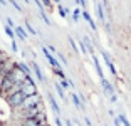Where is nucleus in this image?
<instances>
[{
  "label": "nucleus",
  "instance_id": "1",
  "mask_svg": "<svg viewBox=\"0 0 131 126\" xmlns=\"http://www.w3.org/2000/svg\"><path fill=\"white\" fill-rule=\"evenodd\" d=\"M42 103V98H40V94H32V96H27V98H24V101H22V104H20L19 108H17V113H20V111H25V109H30V108H34V106H37V104H40Z\"/></svg>",
  "mask_w": 131,
  "mask_h": 126
},
{
  "label": "nucleus",
  "instance_id": "2",
  "mask_svg": "<svg viewBox=\"0 0 131 126\" xmlns=\"http://www.w3.org/2000/svg\"><path fill=\"white\" fill-rule=\"evenodd\" d=\"M20 92H22L25 98H27V96H32V94H37V86H35L32 77H27V79L20 84Z\"/></svg>",
  "mask_w": 131,
  "mask_h": 126
},
{
  "label": "nucleus",
  "instance_id": "3",
  "mask_svg": "<svg viewBox=\"0 0 131 126\" xmlns=\"http://www.w3.org/2000/svg\"><path fill=\"white\" fill-rule=\"evenodd\" d=\"M24 98H25V96H24L22 92L19 91V92H14V94L7 96V98H5V101H7V104L12 108V109H17V108H19L20 104H22Z\"/></svg>",
  "mask_w": 131,
  "mask_h": 126
},
{
  "label": "nucleus",
  "instance_id": "4",
  "mask_svg": "<svg viewBox=\"0 0 131 126\" xmlns=\"http://www.w3.org/2000/svg\"><path fill=\"white\" fill-rule=\"evenodd\" d=\"M7 76L10 77V79L14 81L15 84H22L24 81L27 79V76L24 74V71H20V69H19V66H17V62H15V66H14V69H12V71H10V72L7 74Z\"/></svg>",
  "mask_w": 131,
  "mask_h": 126
},
{
  "label": "nucleus",
  "instance_id": "5",
  "mask_svg": "<svg viewBox=\"0 0 131 126\" xmlns=\"http://www.w3.org/2000/svg\"><path fill=\"white\" fill-rule=\"evenodd\" d=\"M42 52H44V56H46V59L49 61V64L52 66L54 69H59V62H57V59H56L54 56H52V54L49 52V50H47V47H44V49H42Z\"/></svg>",
  "mask_w": 131,
  "mask_h": 126
},
{
  "label": "nucleus",
  "instance_id": "6",
  "mask_svg": "<svg viewBox=\"0 0 131 126\" xmlns=\"http://www.w3.org/2000/svg\"><path fill=\"white\" fill-rule=\"evenodd\" d=\"M30 69L34 71V74H35V77H37L40 82H44L46 81V77H44V74H42V69L39 67V64L37 62H30Z\"/></svg>",
  "mask_w": 131,
  "mask_h": 126
},
{
  "label": "nucleus",
  "instance_id": "7",
  "mask_svg": "<svg viewBox=\"0 0 131 126\" xmlns=\"http://www.w3.org/2000/svg\"><path fill=\"white\" fill-rule=\"evenodd\" d=\"M14 34H15V37H19L20 40H27V32H25L24 27L15 25V27H14Z\"/></svg>",
  "mask_w": 131,
  "mask_h": 126
},
{
  "label": "nucleus",
  "instance_id": "8",
  "mask_svg": "<svg viewBox=\"0 0 131 126\" xmlns=\"http://www.w3.org/2000/svg\"><path fill=\"white\" fill-rule=\"evenodd\" d=\"M17 66H19L20 71H24V74H25L27 77H32V69H30V66H27L25 62H17Z\"/></svg>",
  "mask_w": 131,
  "mask_h": 126
},
{
  "label": "nucleus",
  "instance_id": "9",
  "mask_svg": "<svg viewBox=\"0 0 131 126\" xmlns=\"http://www.w3.org/2000/svg\"><path fill=\"white\" fill-rule=\"evenodd\" d=\"M47 98H49L50 108H52V109H54V113H56V114H59V113H61V109H59V104H57V101L54 99V96H52V94H49V96H47Z\"/></svg>",
  "mask_w": 131,
  "mask_h": 126
},
{
  "label": "nucleus",
  "instance_id": "10",
  "mask_svg": "<svg viewBox=\"0 0 131 126\" xmlns=\"http://www.w3.org/2000/svg\"><path fill=\"white\" fill-rule=\"evenodd\" d=\"M101 54H103V57H104V61H106V64H108V67L111 69V72H113V74H116V67L113 66V62H111V57H109V56H108L106 52H101Z\"/></svg>",
  "mask_w": 131,
  "mask_h": 126
},
{
  "label": "nucleus",
  "instance_id": "11",
  "mask_svg": "<svg viewBox=\"0 0 131 126\" xmlns=\"http://www.w3.org/2000/svg\"><path fill=\"white\" fill-rule=\"evenodd\" d=\"M82 17H84V20H86V22H88V24H89V25H91V29H93V30H94V29H96V24H94V20H93V17L89 15L88 12H82Z\"/></svg>",
  "mask_w": 131,
  "mask_h": 126
},
{
  "label": "nucleus",
  "instance_id": "12",
  "mask_svg": "<svg viewBox=\"0 0 131 126\" xmlns=\"http://www.w3.org/2000/svg\"><path fill=\"white\" fill-rule=\"evenodd\" d=\"M4 30H5V34H7L8 37L12 39V40L15 39V34H14V29H10V27H7V25H5V27H4Z\"/></svg>",
  "mask_w": 131,
  "mask_h": 126
},
{
  "label": "nucleus",
  "instance_id": "13",
  "mask_svg": "<svg viewBox=\"0 0 131 126\" xmlns=\"http://www.w3.org/2000/svg\"><path fill=\"white\" fill-rule=\"evenodd\" d=\"M72 103H74V106H76V108H82L81 99H79V96H77V94H72Z\"/></svg>",
  "mask_w": 131,
  "mask_h": 126
},
{
  "label": "nucleus",
  "instance_id": "14",
  "mask_svg": "<svg viewBox=\"0 0 131 126\" xmlns=\"http://www.w3.org/2000/svg\"><path fill=\"white\" fill-rule=\"evenodd\" d=\"M97 15H99V20L104 22V10H103V5L97 4Z\"/></svg>",
  "mask_w": 131,
  "mask_h": 126
},
{
  "label": "nucleus",
  "instance_id": "15",
  "mask_svg": "<svg viewBox=\"0 0 131 126\" xmlns=\"http://www.w3.org/2000/svg\"><path fill=\"white\" fill-rule=\"evenodd\" d=\"M25 29H27V30H29V34H32V35H35V34H37V30H35L34 27L30 25V22H27V20H25Z\"/></svg>",
  "mask_w": 131,
  "mask_h": 126
},
{
  "label": "nucleus",
  "instance_id": "16",
  "mask_svg": "<svg viewBox=\"0 0 131 126\" xmlns=\"http://www.w3.org/2000/svg\"><path fill=\"white\" fill-rule=\"evenodd\" d=\"M56 91H57V94L61 96V99H66V94H64V89L59 86V84H56Z\"/></svg>",
  "mask_w": 131,
  "mask_h": 126
},
{
  "label": "nucleus",
  "instance_id": "17",
  "mask_svg": "<svg viewBox=\"0 0 131 126\" xmlns=\"http://www.w3.org/2000/svg\"><path fill=\"white\" fill-rule=\"evenodd\" d=\"M79 15H81V10H79V8H74V12H72V19H74V22H77V20H79Z\"/></svg>",
  "mask_w": 131,
  "mask_h": 126
},
{
  "label": "nucleus",
  "instance_id": "18",
  "mask_svg": "<svg viewBox=\"0 0 131 126\" xmlns=\"http://www.w3.org/2000/svg\"><path fill=\"white\" fill-rule=\"evenodd\" d=\"M8 2H10V5H12V7H14V8H15L17 12H22V7H20V5L17 4L15 0H8Z\"/></svg>",
  "mask_w": 131,
  "mask_h": 126
},
{
  "label": "nucleus",
  "instance_id": "19",
  "mask_svg": "<svg viewBox=\"0 0 131 126\" xmlns=\"http://www.w3.org/2000/svg\"><path fill=\"white\" fill-rule=\"evenodd\" d=\"M7 59H8V56H7V54H5V52H2V50H0V66L4 64V62L7 61Z\"/></svg>",
  "mask_w": 131,
  "mask_h": 126
},
{
  "label": "nucleus",
  "instance_id": "20",
  "mask_svg": "<svg viewBox=\"0 0 131 126\" xmlns=\"http://www.w3.org/2000/svg\"><path fill=\"white\" fill-rule=\"evenodd\" d=\"M59 86H61L62 89H67V88H69V86H71V82H67V81H66V79H62V81H61V84H59Z\"/></svg>",
  "mask_w": 131,
  "mask_h": 126
},
{
  "label": "nucleus",
  "instance_id": "21",
  "mask_svg": "<svg viewBox=\"0 0 131 126\" xmlns=\"http://www.w3.org/2000/svg\"><path fill=\"white\" fill-rule=\"evenodd\" d=\"M10 47H12V50H14V52H19V46H17V42H15V39H14V40H12Z\"/></svg>",
  "mask_w": 131,
  "mask_h": 126
},
{
  "label": "nucleus",
  "instance_id": "22",
  "mask_svg": "<svg viewBox=\"0 0 131 126\" xmlns=\"http://www.w3.org/2000/svg\"><path fill=\"white\" fill-rule=\"evenodd\" d=\"M7 27H10V29H14V27H15V24H14V20H12L10 17H7Z\"/></svg>",
  "mask_w": 131,
  "mask_h": 126
},
{
  "label": "nucleus",
  "instance_id": "23",
  "mask_svg": "<svg viewBox=\"0 0 131 126\" xmlns=\"http://www.w3.org/2000/svg\"><path fill=\"white\" fill-rule=\"evenodd\" d=\"M66 14H67V12H66V8L59 5V15H61V17H66Z\"/></svg>",
  "mask_w": 131,
  "mask_h": 126
},
{
  "label": "nucleus",
  "instance_id": "24",
  "mask_svg": "<svg viewBox=\"0 0 131 126\" xmlns=\"http://www.w3.org/2000/svg\"><path fill=\"white\" fill-rule=\"evenodd\" d=\"M40 4L46 5V7H50V0H40Z\"/></svg>",
  "mask_w": 131,
  "mask_h": 126
},
{
  "label": "nucleus",
  "instance_id": "25",
  "mask_svg": "<svg viewBox=\"0 0 131 126\" xmlns=\"http://www.w3.org/2000/svg\"><path fill=\"white\" fill-rule=\"evenodd\" d=\"M121 123H123V121H121V118H119V116H118V118H114V124H116V126H119Z\"/></svg>",
  "mask_w": 131,
  "mask_h": 126
},
{
  "label": "nucleus",
  "instance_id": "26",
  "mask_svg": "<svg viewBox=\"0 0 131 126\" xmlns=\"http://www.w3.org/2000/svg\"><path fill=\"white\" fill-rule=\"evenodd\" d=\"M59 59H61V62H62V64H67V61H66V57L62 56V54H59Z\"/></svg>",
  "mask_w": 131,
  "mask_h": 126
},
{
  "label": "nucleus",
  "instance_id": "27",
  "mask_svg": "<svg viewBox=\"0 0 131 126\" xmlns=\"http://www.w3.org/2000/svg\"><path fill=\"white\" fill-rule=\"evenodd\" d=\"M56 124H57V126H62V121L59 118H56Z\"/></svg>",
  "mask_w": 131,
  "mask_h": 126
},
{
  "label": "nucleus",
  "instance_id": "28",
  "mask_svg": "<svg viewBox=\"0 0 131 126\" xmlns=\"http://www.w3.org/2000/svg\"><path fill=\"white\" fill-rule=\"evenodd\" d=\"M76 2H77L79 5H81V7H84V5H86V4H84V0H76Z\"/></svg>",
  "mask_w": 131,
  "mask_h": 126
},
{
  "label": "nucleus",
  "instance_id": "29",
  "mask_svg": "<svg viewBox=\"0 0 131 126\" xmlns=\"http://www.w3.org/2000/svg\"><path fill=\"white\" fill-rule=\"evenodd\" d=\"M54 2H61V0H54Z\"/></svg>",
  "mask_w": 131,
  "mask_h": 126
},
{
  "label": "nucleus",
  "instance_id": "30",
  "mask_svg": "<svg viewBox=\"0 0 131 126\" xmlns=\"http://www.w3.org/2000/svg\"><path fill=\"white\" fill-rule=\"evenodd\" d=\"M0 126H4V124H2V123H0Z\"/></svg>",
  "mask_w": 131,
  "mask_h": 126
},
{
  "label": "nucleus",
  "instance_id": "31",
  "mask_svg": "<svg viewBox=\"0 0 131 126\" xmlns=\"http://www.w3.org/2000/svg\"><path fill=\"white\" fill-rule=\"evenodd\" d=\"M44 126H49V124H44Z\"/></svg>",
  "mask_w": 131,
  "mask_h": 126
}]
</instances>
